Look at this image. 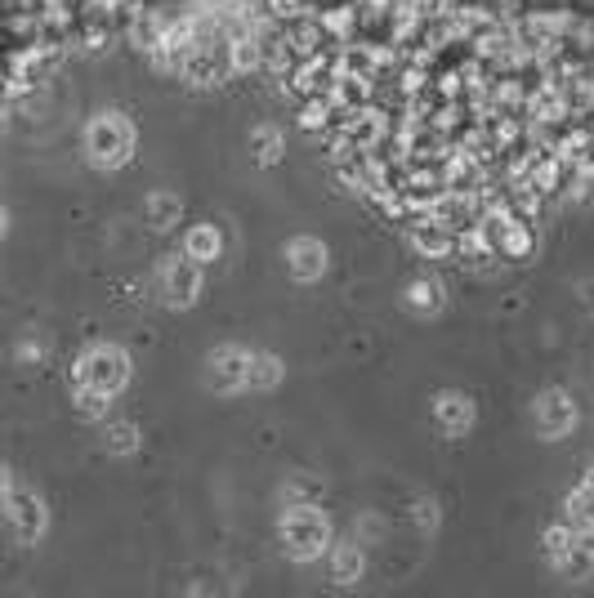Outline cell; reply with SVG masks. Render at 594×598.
Segmentation results:
<instances>
[{"mask_svg":"<svg viewBox=\"0 0 594 598\" xmlns=\"http://www.w3.org/2000/svg\"><path fill=\"white\" fill-rule=\"evenodd\" d=\"M327 117H331V108L322 99H313V103H304V108H300V125H304V130H322Z\"/></svg>","mask_w":594,"mask_h":598,"instance_id":"obj_20","label":"cell"},{"mask_svg":"<svg viewBox=\"0 0 594 598\" xmlns=\"http://www.w3.org/2000/svg\"><path fill=\"white\" fill-rule=\"evenodd\" d=\"M126 380H130V358L121 349H112V344H103V349L85 353V358L76 362V384L90 393H103V398L117 393Z\"/></svg>","mask_w":594,"mask_h":598,"instance_id":"obj_3","label":"cell"},{"mask_svg":"<svg viewBox=\"0 0 594 598\" xmlns=\"http://www.w3.org/2000/svg\"><path fill=\"white\" fill-rule=\"evenodd\" d=\"M108 451H112V456H130V451H139V429H134L130 420L112 424V429H108Z\"/></svg>","mask_w":594,"mask_h":598,"instance_id":"obj_17","label":"cell"},{"mask_svg":"<svg viewBox=\"0 0 594 598\" xmlns=\"http://www.w3.org/2000/svg\"><path fill=\"white\" fill-rule=\"evenodd\" d=\"M496 233H501V255H510V259L532 255V233L519 224V219H501V224H496Z\"/></svg>","mask_w":594,"mask_h":598,"instance_id":"obj_14","label":"cell"},{"mask_svg":"<svg viewBox=\"0 0 594 598\" xmlns=\"http://www.w3.org/2000/svg\"><path fill=\"white\" fill-rule=\"evenodd\" d=\"M577 295H581V308L594 313V282H590V277H586V282H577Z\"/></svg>","mask_w":594,"mask_h":598,"instance_id":"obj_21","label":"cell"},{"mask_svg":"<svg viewBox=\"0 0 594 598\" xmlns=\"http://www.w3.org/2000/svg\"><path fill=\"white\" fill-rule=\"evenodd\" d=\"M286 268H291L295 282H318L327 273V246L318 237H295L286 246Z\"/></svg>","mask_w":594,"mask_h":598,"instance_id":"obj_7","label":"cell"},{"mask_svg":"<svg viewBox=\"0 0 594 598\" xmlns=\"http://www.w3.org/2000/svg\"><path fill=\"white\" fill-rule=\"evenodd\" d=\"M407 304L416 308V313H438V308L447 304V295H443V286H438L434 277H420V282L407 286Z\"/></svg>","mask_w":594,"mask_h":598,"instance_id":"obj_12","label":"cell"},{"mask_svg":"<svg viewBox=\"0 0 594 598\" xmlns=\"http://www.w3.org/2000/svg\"><path fill=\"white\" fill-rule=\"evenodd\" d=\"M251 143H255V161H260V166H273V161H282V152H286L282 130H273V125H260Z\"/></svg>","mask_w":594,"mask_h":598,"instance_id":"obj_16","label":"cell"},{"mask_svg":"<svg viewBox=\"0 0 594 598\" xmlns=\"http://www.w3.org/2000/svg\"><path fill=\"white\" fill-rule=\"evenodd\" d=\"M362 567H367V558H362V545H358V540H344V545L331 549V581L353 585V581L362 576Z\"/></svg>","mask_w":594,"mask_h":598,"instance_id":"obj_9","label":"cell"},{"mask_svg":"<svg viewBox=\"0 0 594 598\" xmlns=\"http://www.w3.org/2000/svg\"><path fill=\"white\" fill-rule=\"evenodd\" d=\"M282 384V358L277 353H251V389H273Z\"/></svg>","mask_w":594,"mask_h":598,"instance_id":"obj_15","label":"cell"},{"mask_svg":"<svg viewBox=\"0 0 594 598\" xmlns=\"http://www.w3.org/2000/svg\"><path fill=\"white\" fill-rule=\"evenodd\" d=\"M157 286H161V299H166V304H175V308L197 304V295H201V264H193L188 255L166 259V264L157 268Z\"/></svg>","mask_w":594,"mask_h":598,"instance_id":"obj_4","label":"cell"},{"mask_svg":"<svg viewBox=\"0 0 594 598\" xmlns=\"http://www.w3.org/2000/svg\"><path fill=\"white\" fill-rule=\"evenodd\" d=\"M90 152H94V161L99 166H108V170H117V166H126V161L134 157V125L126 117H117V112H103V117H94L90 125Z\"/></svg>","mask_w":594,"mask_h":598,"instance_id":"obj_2","label":"cell"},{"mask_svg":"<svg viewBox=\"0 0 594 598\" xmlns=\"http://www.w3.org/2000/svg\"><path fill=\"white\" fill-rule=\"evenodd\" d=\"M0 233H5V215H0Z\"/></svg>","mask_w":594,"mask_h":598,"instance_id":"obj_22","label":"cell"},{"mask_svg":"<svg viewBox=\"0 0 594 598\" xmlns=\"http://www.w3.org/2000/svg\"><path fill=\"white\" fill-rule=\"evenodd\" d=\"M179 219H184V201H179L175 192H152L148 197V224L157 228V233H170Z\"/></svg>","mask_w":594,"mask_h":598,"instance_id":"obj_11","label":"cell"},{"mask_svg":"<svg viewBox=\"0 0 594 598\" xmlns=\"http://www.w3.org/2000/svg\"><path fill=\"white\" fill-rule=\"evenodd\" d=\"M434 416L452 438H461V433H469V424H474V402H469L465 393H438Z\"/></svg>","mask_w":594,"mask_h":598,"instance_id":"obj_8","label":"cell"},{"mask_svg":"<svg viewBox=\"0 0 594 598\" xmlns=\"http://www.w3.org/2000/svg\"><path fill=\"white\" fill-rule=\"evenodd\" d=\"M572 429H577V402L563 389L541 393V402H536V433L541 438H568Z\"/></svg>","mask_w":594,"mask_h":598,"instance_id":"obj_6","label":"cell"},{"mask_svg":"<svg viewBox=\"0 0 594 598\" xmlns=\"http://www.w3.org/2000/svg\"><path fill=\"white\" fill-rule=\"evenodd\" d=\"M210 389H215V393H242V389H251V349L224 344V349L210 353Z\"/></svg>","mask_w":594,"mask_h":598,"instance_id":"obj_5","label":"cell"},{"mask_svg":"<svg viewBox=\"0 0 594 598\" xmlns=\"http://www.w3.org/2000/svg\"><path fill=\"white\" fill-rule=\"evenodd\" d=\"M572 545H577V532H572V523L550 527V532H545V554H550V558H563Z\"/></svg>","mask_w":594,"mask_h":598,"instance_id":"obj_19","label":"cell"},{"mask_svg":"<svg viewBox=\"0 0 594 598\" xmlns=\"http://www.w3.org/2000/svg\"><path fill=\"white\" fill-rule=\"evenodd\" d=\"M411 241H420L425 255H447V250H452V233H447V224H438V219H420Z\"/></svg>","mask_w":594,"mask_h":598,"instance_id":"obj_13","label":"cell"},{"mask_svg":"<svg viewBox=\"0 0 594 598\" xmlns=\"http://www.w3.org/2000/svg\"><path fill=\"white\" fill-rule=\"evenodd\" d=\"M14 505H18V509H14V518H18V527H23V523H27V532H23V536H27V540H32V536H41V527H45V514H41V505H36V500H32V496H18V500H14Z\"/></svg>","mask_w":594,"mask_h":598,"instance_id":"obj_18","label":"cell"},{"mask_svg":"<svg viewBox=\"0 0 594 598\" xmlns=\"http://www.w3.org/2000/svg\"><path fill=\"white\" fill-rule=\"evenodd\" d=\"M282 545H286V554L295 558V563H309V558H318L322 549L331 545V523H327V514H322L318 505H291L282 514Z\"/></svg>","mask_w":594,"mask_h":598,"instance_id":"obj_1","label":"cell"},{"mask_svg":"<svg viewBox=\"0 0 594 598\" xmlns=\"http://www.w3.org/2000/svg\"><path fill=\"white\" fill-rule=\"evenodd\" d=\"M219 250H224V233H219L215 224H201L184 237V255L193 259V264H210V259H219Z\"/></svg>","mask_w":594,"mask_h":598,"instance_id":"obj_10","label":"cell"}]
</instances>
